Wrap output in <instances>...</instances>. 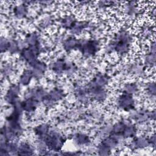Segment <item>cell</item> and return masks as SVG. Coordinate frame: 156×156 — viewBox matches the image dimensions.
<instances>
[{
    "instance_id": "cell-1",
    "label": "cell",
    "mask_w": 156,
    "mask_h": 156,
    "mask_svg": "<svg viewBox=\"0 0 156 156\" xmlns=\"http://www.w3.org/2000/svg\"><path fill=\"white\" fill-rule=\"evenodd\" d=\"M130 95L123 94L119 97V105L125 110H129L133 107V101Z\"/></svg>"
},
{
    "instance_id": "cell-2",
    "label": "cell",
    "mask_w": 156,
    "mask_h": 156,
    "mask_svg": "<svg viewBox=\"0 0 156 156\" xmlns=\"http://www.w3.org/2000/svg\"><path fill=\"white\" fill-rule=\"evenodd\" d=\"M83 48L84 49L82 50L84 54L88 55H93L98 50V43L94 41H90L85 43Z\"/></svg>"
},
{
    "instance_id": "cell-3",
    "label": "cell",
    "mask_w": 156,
    "mask_h": 156,
    "mask_svg": "<svg viewBox=\"0 0 156 156\" xmlns=\"http://www.w3.org/2000/svg\"><path fill=\"white\" fill-rule=\"evenodd\" d=\"M31 72L29 71H26L23 75L21 76L23 77H25V79H21V82L24 85H26L29 83V82H30V80L31 79Z\"/></svg>"
},
{
    "instance_id": "cell-4",
    "label": "cell",
    "mask_w": 156,
    "mask_h": 156,
    "mask_svg": "<svg viewBox=\"0 0 156 156\" xmlns=\"http://www.w3.org/2000/svg\"><path fill=\"white\" fill-rule=\"evenodd\" d=\"M15 13L16 15L18 16H21L26 13V9L23 5H20L15 9Z\"/></svg>"
}]
</instances>
